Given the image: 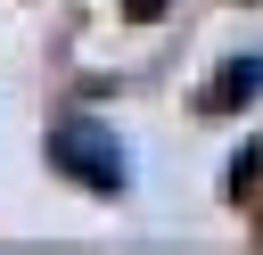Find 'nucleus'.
<instances>
[{"instance_id": "obj_1", "label": "nucleus", "mask_w": 263, "mask_h": 255, "mask_svg": "<svg viewBox=\"0 0 263 255\" xmlns=\"http://www.w3.org/2000/svg\"><path fill=\"white\" fill-rule=\"evenodd\" d=\"M49 156H58V165H66L82 189H107V197L132 181V165H123V140H115V132H99V123H82V115H66V123L49 132Z\"/></svg>"}, {"instance_id": "obj_2", "label": "nucleus", "mask_w": 263, "mask_h": 255, "mask_svg": "<svg viewBox=\"0 0 263 255\" xmlns=\"http://www.w3.org/2000/svg\"><path fill=\"white\" fill-rule=\"evenodd\" d=\"M255 90H263V58H230V66L205 82V99H197V107H205V115H230V107H247Z\"/></svg>"}, {"instance_id": "obj_3", "label": "nucleus", "mask_w": 263, "mask_h": 255, "mask_svg": "<svg viewBox=\"0 0 263 255\" xmlns=\"http://www.w3.org/2000/svg\"><path fill=\"white\" fill-rule=\"evenodd\" d=\"M156 8H164V0H132V16H156Z\"/></svg>"}]
</instances>
